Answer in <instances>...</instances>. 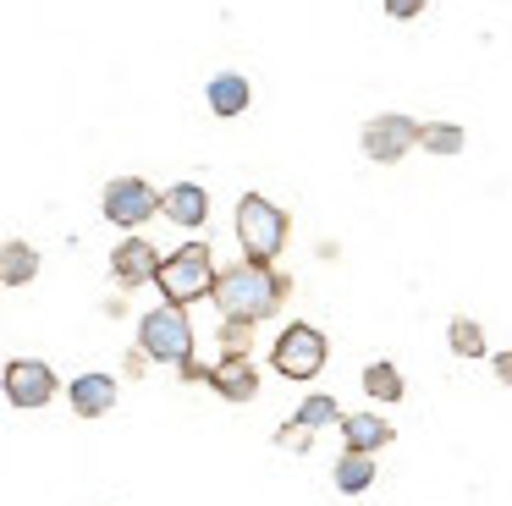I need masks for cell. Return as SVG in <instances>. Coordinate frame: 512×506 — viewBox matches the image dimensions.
Instances as JSON below:
<instances>
[{
  "label": "cell",
  "instance_id": "7",
  "mask_svg": "<svg viewBox=\"0 0 512 506\" xmlns=\"http://www.w3.org/2000/svg\"><path fill=\"white\" fill-rule=\"evenodd\" d=\"M100 209H105V220H111V226L138 231L149 215H160V193L144 182V176H116V182L105 187Z\"/></svg>",
  "mask_w": 512,
  "mask_h": 506
},
{
  "label": "cell",
  "instance_id": "2",
  "mask_svg": "<svg viewBox=\"0 0 512 506\" xmlns=\"http://www.w3.org/2000/svg\"><path fill=\"white\" fill-rule=\"evenodd\" d=\"M287 237H292V215L281 204H270L265 193L237 198V242H243V259L276 264L281 248H287Z\"/></svg>",
  "mask_w": 512,
  "mask_h": 506
},
{
  "label": "cell",
  "instance_id": "16",
  "mask_svg": "<svg viewBox=\"0 0 512 506\" xmlns=\"http://www.w3.org/2000/svg\"><path fill=\"white\" fill-rule=\"evenodd\" d=\"M336 490L342 495H364L369 484H375V451H342V462H336Z\"/></svg>",
  "mask_w": 512,
  "mask_h": 506
},
{
  "label": "cell",
  "instance_id": "6",
  "mask_svg": "<svg viewBox=\"0 0 512 506\" xmlns=\"http://www.w3.org/2000/svg\"><path fill=\"white\" fill-rule=\"evenodd\" d=\"M0 391H6V402L23 407V413H34V407H50L61 391L56 369H50L45 358H12L6 369H0Z\"/></svg>",
  "mask_w": 512,
  "mask_h": 506
},
{
  "label": "cell",
  "instance_id": "4",
  "mask_svg": "<svg viewBox=\"0 0 512 506\" xmlns=\"http://www.w3.org/2000/svg\"><path fill=\"white\" fill-rule=\"evenodd\" d=\"M138 352L149 363H182L193 358V325H188V308L177 303H160L138 319Z\"/></svg>",
  "mask_w": 512,
  "mask_h": 506
},
{
  "label": "cell",
  "instance_id": "15",
  "mask_svg": "<svg viewBox=\"0 0 512 506\" xmlns=\"http://www.w3.org/2000/svg\"><path fill=\"white\" fill-rule=\"evenodd\" d=\"M39 275V248L23 237L0 242V286H28Z\"/></svg>",
  "mask_w": 512,
  "mask_h": 506
},
{
  "label": "cell",
  "instance_id": "23",
  "mask_svg": "<svg viewBox=\"0 0 512 506\" xmlns=\"http://www.w3.org/2000/svg\"><path fill=\"white\" fill-rule=\"evenodd\" d=\"M386 6V17L391 22H413V17H424V0H380Z\"/></svg>",
  "mask_w": 512,
  "mask_h": 506
},
{
  "label": "cell",
  "instance_id": "5",
  "mask_svg": "<svg viewBox=\"0 0 512 506\" xmlns=\"http://www.w3.org/2000/svg\"><path fill=\"white\" fill-rule=\"evenodd\" d=\"M325 330L303 325V319H292L287 330L276 336V347H270V369L281 374V380H314V374L325 369Z\"/></svg>",
  "mask_w": 512,
  "mask_h": 506
},
{
  "label": "cell",
  "instance_id": "19",
  "mask_svg": "<svg viewBox=\"0 0 512 506\" xmlns=\"http://www.w3.org/2000/svg\"><path fill=\"white\" fill-rule=\"evenodd\" d=\"M364 391L375 396L380 407H391V402H402V374H397V363H386V358H375V363H364Z\"/></svg>",
  "mask_w": 512,
  "mask_h": 506
},
{
  "label": "cell",
  "instance_id": "3",
  "mask_svg": "<svg viewBox=\"0 0 512 506\" xmlns=\"http://www.w3.org/2000/svg\"><path fill=\"white\" fill-rule=\"evenodd\" d=\"M155 286H160V297H166V303H177V308L210 297V286H215V253H210V242H182L177 253H166V259L155 264Z\"/></svg>",
  "mask_w": 512,
  "mask_h": 506
},
{
  "label": "cell",
  "instance_id": "24",
  "mask_svg": "<svg viewBox=\"0 0 512 506\" xmlns=\"http://www.w3.org/2000/svg\"><path fill=\"white\" fill-rule=\"evenodd\" d=\"M177 374H182V380H188V385H199V380H204V374H210V369H204L199 358H182V363H177Z\"/></svg>",
  "mask_w": 512,
  "mask_h": 506
},
{
  "label": "cell",
  "instance_id": "21",
  "mask_svg": "<svg viewBox=\"0 0 512 506\" xmlns=\"http://www.w3.org/2000/svg\"><path fill=\"white\" fill-rule=\"evenodd\" d=\"M221 352H254V325L248 319H221Z\"/></svg>",
  "mask_w": 512,
  "mask_h": 506
},
{
  "label": "cell",
  "instance_id": "1",
  "mask_svg": "<svg viewBox=\"0 0 512 506\" xmlns=\"http://www.w3.org/2000/svg\"><path fill=\"white\" fill-rule=\"evenodd\" d=\"M292 292V275H281L276 264H232V270H215L210 303L221 308V319H248V325H265L270 314H281Z\"/></svg>",
  "mask_w": 512,
  "mask_h": 506
},
{
  "label": "cell",
  "instance_id": "13",
  "mask_svg": "<svg viewBox=\"0 0 512 506\" xmlns=\"http://www.w3.org/2000/svg\"><path fill=\"white\" fill-rule=\"evenodd\" d=\"M204 99H210V110L221 121H232V116H243V110L254 105V83H248L243 72H215L210 83H204Z\"/></svg>",
  "mask_w": 512,
  "mask_h": 506
},
{
  "label": "cell",
  "instance_id": "9",
  "mask_svg": "<svg viewBox=\"0 0 512 506\" xmlns=\"http://www.w3.org/2000/svg\"><path fill=\"white\" fill-rule=\"evenodd\" d=\"M204 385H210L215 396H226V402H254V396H259V369H254V352H226L221 363H210Z\"/></svg>",
  "mask_w": 512,
  "mask_h": 506
},
{
  "label": "cell",
  "instance_id": "10",
  "mask_svg": "<svg viewBox=\"0 0 512 506\" xmlns=\"http://www.w3.org/2000/svg\"><path fill=\"white\" fill-rule=\"evenodd\" d=\"M155 264H160V253H155V242H144V237H127V242L111 248L116 286H149L155 281Z\"/></svg>",
  "mask_w": 512,
  "mask_h": 506
},
{
  "label": "cell",
  "instance_id": "11",
  "mask_svg": "<svg viewBox=\"0 0 512 506\" xmlns=\"http://www.w3.org/2000/svg\"><path fill=\"white\" fill-rule=\"evenodd\" d=\"M160 215H166L171 226H182V231H199L204 220H210V193H204L199 182H177V187L160 193Z\"/></svg>",
  "mask_w": 512,
  "mask_h": 506
},
{
  "label": "cell",
  "instance_id": "25",
  "mask_svg": "<svg viewBox=\"0 0 512 506\" xmlns=\"http://www.w3.org/2000/svg\"><path fill=\"white\" fill-rule=\"evenodd\" d=\"M490 369H496L501 385H512V352H496V358H490Z\"/></svg>",
  "mask_w": 512,
  "mask_h": 506
},
{
  "label": "cell",
  "instance_id": "17",
  "mask_svg": "<svg viewBox=\"0 0 512 506\" xmlns=\"http://www.w3.org/2000/svg\"><path fill=\"white\" fill-rule=\"evenodd\" d=\"M468 132L457 127V121H419V138H413V149L424 154H463Z\"/></svg>",
  "mask_w": 512,
  "mask_h": 506
},
{
  "label": "cell",
  "instance_id": "8",
  "mask_svg": "<svg viewBox=\"0 0 512 506\" xmlns=\"http://www.w3.org/2000/svg\"><path fill=\"white\" fill-rule=\"evenodd\" d=\"M413 138H419V121L391 110V116L364 121V132H358V149H364L375 165H397V160H408V154H413Z\"/></svg>",
  "mask_w": 512,
  "mask_h": 506
},
{
  "label": "cell",
  "instance_id": "14",
  "mask_svg": "<svg viewBox=\"0 0 512 506\" xmlns=\"http://www.w3.org/2000/svg\"><path fill=\"white\" fill-rule=\"evenodd\" d=\"M391 418H380V413H342V440H347V451H380V446H391Z\"/></svg>",
  "mask_w": 512,
  "mask_h": 506
},
{
  "label": "cell",
  "instance_id": "20",
  "mask_svg": "<svg viewBox=\"0 0 512 506\" xmlns=\"http://www.w3.org/2000/svg\"><path fill=\"white\" fill-rule=\"evenodd\" d=\"M298 424H309V429H325V424H342V407H336V396H309V402L298 407Z\"/></svg>",
  "mask_w": 512,
  "mask_h": 506
},
{
  "label": "cell",
  "instance_id": "22",
  "mask_svg": "<svg viewBox=\"0 0 512 506\" xmlns=\"http://www.w3.org/2000/svg\"><path fill=\"white\" fill-rule=\"evenodd\" d=\"M309 440H314V429H309V424H298V418H292V424H281V429H276V446L309 451Z\"/></svg>",
  "mask_w": 512,
  "mask_h": 506
},
{
  "label": "cell",
  "instance_id": "18",
  "mask_svg": "<svg viewBox=\"0 0 512 506\" xmlns=\"http://www.w3.org/2000/svg\"><path fill=\"white\" fill-rule=\"evenodd\" d=\"M446 347L457 352V358H485V325L479 319H468V314H452V325H446Z\"/></svg>",
  "mask_w": 512,
  "mask_h": 506
},
{
  "label": "cell",
  "instance_id": "12",
  "mask_svg": "<svg viewBox=\"0 0 512 506\" xmlns=\"http://www.w3.org/2000/svg\"><path fill=\"white\" fill-rule=\"evenodd\" d=\"M67 402L78 418H105L116 407V374H78V380L67 385Z\"/></svg>",
  "mask_w": 512,
  "mask_h": 506
}]
</instances>
